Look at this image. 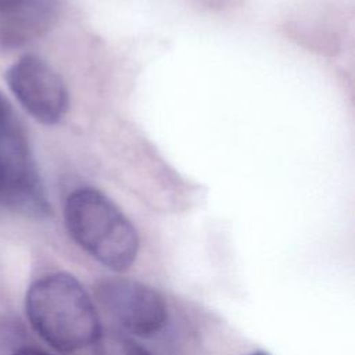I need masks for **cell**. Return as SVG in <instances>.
<instances>
[{"instance_id":"9c48e42d","label":"cell","mask_w":355,"mask_h":355,"mask_svg":"<svg viewBox=\"0 0 355 355\" xmlns=\"http://www.w3.org/2000/svg\"><path fill=\"white\" fill-rule=\"evenodd\" d=\"M10 333H11L10 327H7V326L4 324V322L1 320V322H0V348H1V347L6 344V341L8 340Z\"/></svg>"},{"instance_id":"52a82bcc","label":"cell","mask_w":355,"mask_h":355,"mask_svg":"<svg viewBox=\"0 0 355 355\" xmlns=\"http://www.w3.org/2000/svg\"><path fill=\"white\" fill-rule=\"evenodd\" d=\"M19 121L15 116V112L6 98V96L0 90V136L7 133L8 130L19 126Z\"/></svg>"},{"instance_id":"277c9868","label":"cell","mask_w":355,"mask_h":355,"mask_svg":"<svg viewBox=\"0 0 355 355\" xmlns=\"http://www.w3.org/2000/svg\"><path fill=\"white\" fill-rule=\"evenodd\" d=\"M6 80L25 111L43 125H55L69 104L62 78L44 60L26 54L6 72Z\"/></svg>"},{"instance_id":"ba28073f","label":"cell","mask_w":355,"mask_h":355,"mask_svg":"<svg viewBox=\"0 0 355 355\" xmlns=\"http://www.w3.org/2000/svg\"><path fill=\"white\" fill-rule=\"evenodd\" d=\"M11 355H51L37 347H31V345H22V347H18L15 348Z\"/></svg>"},{"instance_id":"5b68a950","label":"cell","mask_w":355,"mask_h":355,"mask_svg":"<svg viewBox=\"0 0 355 355\" xmlns=\"http://www.w3.org/2000/svg\"><path fill=\"white\" fill-rule=\"evenodd\" d=\"M57 0H0V50L26 44L50 28Z\"/></svg>"},{"instance_id":"3957f363","label":"cell","mask_w":355,"mask_h":355,"mask_svg":"<svg viewBox=\"0 0 355 355\" xmlns=\"http://www.w3.org/2000/svg\"><path fill=\"white\" fill-rule=\"evenodd\" d=\"M101 308L125 330L139 337L158 334L168 320L164 297L153 287L128 277H107L97 283Z\"/></svg>"},{"instance_id":"30bf717a","label":"cell","mask_w":355,"mask_h":355,"mask_svg":"<svg viewBox=\"0 0 355 355\" xmlns=\"http://www.w3.org/2000/svg\"><path fill=\"white\" fill-rule=\"evenodd\" d=\"M247 355H269V354H266L263 351H255V352H251V354H247Z\"/></svg>"},{"instance_id":"8992f818","label":"cell","mask_w":355,"mask_h":355,"mask_svg":"<svg viewBox=\"0 0 355 355\" xmlns=\"http://www.w3.org/2000/svg\"><path fill=\"white\" fill-rule=\"evenodd\" d=\"M97 355H151L146 348L121 336L105 337L98 344Z\"/></svg>"},{"instance_id":"7a4b0ae2","label":"cell","mask_w":355,"mask_h":355,"mask_svg":"<svg viewBox=\"0 0 355 355\" xmlns=\"http://www.w3.org/2000/svg\"><path fill=\"white\" fill-rule=\"evenodd\" d=\"M64 222L72 240L108 269L123 272L136 261L139 234L103 191L73 190L65 200Z\"/></svg>"},{"instance_id":"6da1fadb","label":"cell","mask_w":355,"mask_h":355,"mask_svg":"<svg viewBox=\"0 0 355 355\" xmlns=\"http://www.w3.org/2000/svg\"><path fill=\"white\" fill-rule=\"evenodd\" d=\"M25 311L32 329L58 352L83 349L101 337L96 306L69 273H50L33 282L26 293Z\"/></svg>"}]
</instances>
